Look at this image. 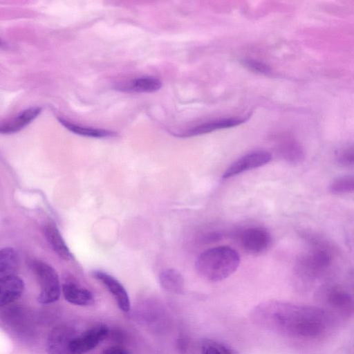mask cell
<instances>
[{
    "label": "cell",
    "instance_id": "obj_8",
    "mask_svg": "<svg viewBox=\"0 0 354 354\" xmlns=\"http://www.w3.org/2000/svg\"><path fill=\"white\" fill-rule=\"evenodd\" d=\"M93 276L101 282L113 295L118 306L122 312H129L131 303L129 295L124 287L118 279L101 270L93 271Z\"/></svg>",
    "mask_w": 354,
    "mask_h": 354
},
{
    "label": "cell",
    "instance_id": "obj_11",
    "mask_svg": "<svg viewBox=\"0 0 354 354\" xmlns=\"http://www.w3.org/2000/svg\"><path fill=\"white\" fill-rule=\"evenodd\" d=\"M245 121V119L227 118L201 124L180 133L175 134L180 138L191 137L209 133L218 129L237 126Z\"/></svg>",
    "mask_w": 354,
    "mask_h": 354
},
{
    "label": "cell",
    "instance_id": "obj_21",
    "mask_svg": "<svg viewBox=\"0 0 354 354\" xmlns=\"http://www.w3.org/2000/svg\"><path fill=\"white\" fill-rule=\"evenodd\" d=\"M333 194H341L354 192V174L342 176L334 179L330 186Z\"/></svg>",
    "mask_w": 354,
    "mask_h": 354
},
{
    "label": "cell",
    "instance_id": "obj_22",
    "mask_svg": "<svg viewBox=\"0 0 354 354\" xmlns=\"http://www.w3.org/2000/svg\"><path fill=\"white\" fill-rule=\"evenodd\" d=\"M244 64L251 70L261 73H268L270 71V68L266 64L256 60H245Z\"/></svg>",
    "mask_w": 354,
    "mask_h": 354
},
{
    "label": "cell",
    "instance_id": "obj_4",
    "mask_svg": "<svg viewBox=\"0 0 354 354\" xmlns=\"http://www.w3.org/2000/svg\"><path fill=\"white\" fill-rule=\"evenodd\" d=\"M31 268L40 286L37 301L42 304L57 301L60 297L61 287L56 270L48 263L37 260L31 263Z\"/></svg>",
    "mask_w": 354,
    "mask_h": 354
},
{
    "label": "cell",
    "instance_id": "obj_1",
    "mask_svg": "<svg viewBox=\"0 0 354 354\" xmlns=\"http://www.w3.org/2000/svg\"><path fill=\"white\" fill-rule=\"evenodd\" d=\"M250 317L259 327L282 335L315 338L324 333L327 314L316 308L270 300L256 306Z\"/></svg>",
    "mask_w": 354,
    "mask_h": 354
},
{
    "label": "cell",
    "instance_id": "obj_13",
    "mask_svg": "<svg viewBox=\"0 0 354 354\" xmlns=\"http://www.w3.org/2000/svg\"><path fill=\"white\" fill-rule=\"evenodd\" d=\"M44 236L54 252L62 259L69 260L71 253L57 226L50 222L44 227Z\"/></svg>",
    "mask_w": 354,
    "mask_h": 354
},
{
    "label": "cell",
    "instance_id": "obj_7",
    "mask_svg": "<svg viewBox=\"0 0 354 354\" xmlns=\"http://www.w3.org/2000/svg\"><path fill=\"white\" fill-rule=\"evenodd\" d=\"M272 155L266 151L248 153L232 163L223 172V179L230 178L245 171L262 167L268 163Z\"/></svg>",
    "mask_w": 354,
    "mask_h": 354
},
{
    "label": "cell",
    "instance_id": "obj_9",
    "mask_svg": "<svg viewBox=\"0 0 354 354\" xmlns=\"http://www.w3.org/2000/svg\"><path fill=\"white\" fill-rule=\"evenodd\" d=\"M24 290V282L17 275L0 279V306H7L21 297Z\"/></svg>",
    "mask_w": 354,
    "mask_h": 354
},
{
    "label": "cell",
    "instance_id": "obj_3",
    "mask_svg": "<svg viewBox=\"0 0 354 354\" xmlns=\"http://www.w3.org/2000/svg\"><path fill=\"white\" fill-rule=\"evenodd\" d=\"M310 243L312 249L299 259L297 270L302 276L315 277L330 266L333 255L329 245L322 239L313 236Z\"/></svg>",
    "mask_w": 354,
    "mask_h": 354
},
{
    "label": "cell",
    "instance_id": "obj_23",
    "mask_svg": "<svg viewBox=\"0 0 354 354\" xmlns=\"http://www.w3.org/2000/svg\"><path fill=\"white\" fill-rule=\"evenodd\" d=\"M102 354H129V353L121 347L113 346L104 349Z\"/></svg>",
    "mask_w": 354,
    "mask_h": 354
},
{
    "label": "cell",
    "instance_id": "obj_12",
    "mask_svg": "<svg viewBox=\"0 0 354 354\" xmlns=\"http://www.w3.org/2000/svg\"><path fill=\"white\" fill-rule=\"evenodd\" d=\"M62 291L65 299L74 305L88 306L93 304L95 301L93 295L90 290L72 282L64 283Z\"/></svg>",
    "mask_w": 354,
    "mask_h": 354
},
{
    "label": "cell",
    "instance_id": "obj_10",
    "mask_svg": "<svg viewBox=\"0 0 354 354\" xmlns=\"http://www.w3.org/2000/svg\"><path fill=\"white\" fill-rule=\"evenodd\" d=\"M74 337L72 330L68 328H55L48 338V353L49 354H69V344Z\"/></svg>",
    "mask_w": 354,
    "mask_h": 354
},
{
    "label": "cell",
    "instance_id": "obj_6",
    "mask_svg": "<svg viewBox=\"0 0 354 354\" xmlns=\"http://www.w3.org/2000/svg\"><path fill=\"white\" fill-rule=\"evenodd\" d=\"M109 328L105 324L95 325L71 340L69 354H84L95 348L108 335Z\"/></svg>",
    "mask_w": 354,
    "mask_h": 354
},
{
    "label": "cell",
    "instance_id": "obj_19",
    "mask_svg": "<svg viewBox=\"0 0 354 354\" xmlns=\"http://www.w3.org/2000/svg\"><path fill=\"white\" fill-rule=\"evenodd\" d=\"M59 121L69 131L81 136L92 138H104L114 135V133L110 131L82 127L68 122L62 118H59Z\"/></svg>",
    "mask_w": 354,
    "mask_h": 354
},
{
    "label": "cell",
    "instance_id": "obj_16",
    "mask_svg": "<svg viewBox=\"0 0 354 354\" xmlns=\"http://www.w3.org/2000/svg\"><path fill=\"white\" fill-rule=\"evenodd\" d=\"M326 298L330 306L340 310L348 311L353 306L352 296L340 286L330 287L326 292Z\"/></svg>",
    "mask_w": 354,
    "mask_h": 354
},
{
    "label": "cell",
    "instance_id": "obj_20",
    "mask_svg": "<svg viewBox=\"0 0 354 354\" xmlns=\"http://www.w3.org/2000/svg\"><path fill=\"white\" fill-rule=\"evenodd\" d=\"M201 354H240L229 345L205 339L201 343Z\"/></svg>",
    "mask_w": 354,
    "mask_h": 354
},
{
    "label": "cell",
    "instance_id": "obj_17",
    "mask_svg": "<svg viewBox=\"0 0 354 354\" xmlns=\"http://www.w3.org/2000/svg\"><path fill=\"white\" fill-rule=\"evenodd\" d=\"M19 266V257L15 249L8 247L0 251V279L15 275Z\"/></svg>",
    "mask_w": 354,
    "mask_h": 354
},
{
    "label": "cell",
    "instance_id": "obj_2",
    "mask_svg": "<svg viewBox=\"0 0 354 354\" xmlns=\"http://www.w3.org/2000/svg\"><path fill=\"white\" fill-rule=\"evenodd\" d=\"M240 261V256L235 250L227 245H220L200 254L195 262V269L201 278L217 282L236 272Z\"/></svg>",
    "mask_w": 354,
    "mask_h": 354
},
{
    "label": "cell",
    "instance_id": "obj_14",
    "mask_svg": "<svg viewBox=\"0 0 354 354\" xmlns=\"http://www.w3.org/2000/svg\"><path fill=\"white\" fill-rule=\"evenodd\" d=\"M161 287L168 292L182 295L185 292V280L180 272L174 268L162 270L159 274Z\"/></svg>",
    "mask_w": 354,
    "mask_h": 354
},
{
    "label": "cell",
    "instance_id": "obj_5",
    "mask_svg": "<svg viewBox=\"0 0 354 354\" xmlns=\"http://www.w3.org/2000/svg\"><path fill=\"white\" fill-rule=\"evenodd\" d=\"M236 236L242 248L252 254L265 252L272 243L270 232L263 227H247L241 230Z\"/></svg>",
    "mask_w": 354,
    "mask_h": 354
},
{
    "label": "cell",
    "instance_id": "obj_18",
    "mask_svg": "<svg viewBox=\"0 0 354 354\" xmlns=\"http://www.w3.org/2000/svg\"><path fill=\"white\" fill-rule=\"evenodd\" d=\"M161 82L153 77H141L128 82L122 86L123 89L135 92H154L160 88Z\"/></svg>",
    "mask_w": 354,
    "mask_h": 354
},
{
    "label": "cell",
    "instance_id": "obj_15",
    "mask_svg": "<svg viewBox=\"0 0 354 354\" xmlns=\"http://www.w3.org/2000/svg\"><path fill=\"white\" fill-rule=\"evenodd\" d=\"M41 112L40 107H32L24 111L11 120L1 125L2 133H13L19 131L34 120Z\"/></svg>",
    "mask_w": 354,
    "mask_h": 354
}]
</instances>
